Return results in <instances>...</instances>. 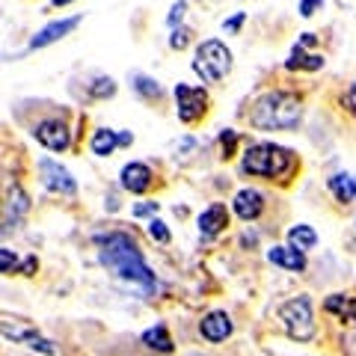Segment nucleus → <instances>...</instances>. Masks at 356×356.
Segmentation results:
<instances>
[{"instance_id": "nucleus-19", "label": "nucleus", "mask_w": 356, "mask_h": 356, "mask_svg": "<svg viewBox=\"0 0 356 356\" xmlns=\"http://www.w3.org/2000/svg\"><path fill=\"white\" fill-rule=\"evenodd\" d=\"M39 332L36 327H30L27 321H18V318H3V339L9 341H30V339H36Z\"/></svg>"}, {"instance_id": "nucleus-7", "label": "nucleus", "mask_w": 356, "mask_h": 356, "mask_svg": "<svg viewBox=\"0 0 356 356\" xmlns=\"http://www.w3.org/2000/svg\"><path fill=\"white\" fill-rule=\"evenodd\" d=\"M39 178H42V184L48 187L51 193H65V196H72L77 191V181L72 178V172L65 170L63 163H57L54 158H42L39 161Z\"/></svg>"}, {"instance_id": "nucleus-8", "label": "nucleus", "mask_w": 356, "mask_h": 356, "mask_svg": "<svg viewBox=\"0 0 356 356\" xmlns=\"http://www.w3.org/2000/svg\"><path fill=\"white\" fill-rule=\"evenodd\" d=\"M33 137H36L44 149L65 152L69 149V143H72V131L65 128L63 119H44V122H39V125L33 128Z\"/></svg>"}, {"instance_id": "nucleus-22", "label": "nucleus", "mask_w": 356, "mask_h": 356, "mask_svg": "<svg viewBox=\"0 0 356 356\" xmlns=\"http://www.w3.org/2000/svg\"><path fill=\"white\" fill-rule=\"evenodd\" d=\"M119 146V134L110 131V128H98L92 134V152L98 158H107V154H113V149Z\"/></svg>"}, {"instance_id": "nucleus-3", "label": "nucleus", "mask_w": 356, "mask_h": 356, "mask_svg": "<svg viewBox=\"0 0 356 356\" xmlns=\"http://www.w3.org/2000/svg\"><path fill=\"white\" fill-rule=\"evenodd\" d=\"M294 166V154L276 146V143H252L243 152L241 170L247 175H259V178H282L288 170Z\"/></svg>"}, {"instance_id": "nucleus-13", "label": "nucleus", "mask_w": 356, "mask_h": 356, "mask_svg": "<svg viewBox=\"0 0 356 356\" xmlns=\"http://www.w3.org/2000/svg\"><path fill=\"white\" fill-rule=\"evenodd\" d=\"M226 226H229V211H226V205H220V202L208 205L202 214H199V235L202 238H214Z\"/></svg>"}, {"instance_id": "nucleus-21", "label": "nucleus", "mask_w": 356, "mask_h": 356, "mask_svg": "<svg viewBox=\"0 0 356 356\" xmlns=\"http://www.w3.org/2000/svg\"><path fill=\"white\" fill-rule=\"evenodd\" d=\"M288 241H291V247H294V250L306 252V250H312V247L318 243V235H315V229H312V226H306V222H300V226L288 229Z\"/></svg>"}, {"instance_id": "nucleus-27", "label": "nucleus", "mask_w": 356, "mask_h": 356, "mask_svg": "<svg viewBox=\"0 0 356 356\" xmlns=\"http://www.w3.org/2000/svg\"><path fill=\"white\" fill-rule=\"evenodd\" d=\"M15 267H18V255L13 252V250H0V270H3V273H13L15 270ZM18 270H21V267H18Z\"/></svg>"}, {"instance_id": "nucleus-32", "label": "nucleus", "mask_w": 356, "mask_h": 356, "mask_svg": "<svg viewBox=\"0 0 356 356\" xmlns=\"http://www.w3.org/2000/svg\"><path fill=\"white\" fill-rule=\"evenodd\" d=\"M243 18H247L243 13H235L229 21H222V30H226V33H238V30H241V24H243Z\"/></svg>"}, {"instance_id": "nucleus-5", "label": "nucleus", "mask_w": 356, "mask_h": 356, "mask_svg": "<svg viewBox=\"0 0 356 356\" xmlns=\"http://www.w3.org/2000/svg\"><path fill=\"white\" fill-rule=\"evenodd\" d=\"M280 321L285 324L288 336L297 341H309L315 336V312H312V300L306 294H300L294 300L280 306Z\"/></svg>"}, {"instance_id": "nucleus-2", "label": "nucleus", "mask_w": 356, "mask_h": 356, "mask_svg": "<svg viewBox=\"0 0 356 356\" xmlns=\"http://www.w3.org/2000/svg\"><path fill=\"white\" fill-rule=\"evenodd\" d=\"M303 122V104L291 92H264L250 110V125L259 131H294Z\"/></svg>"}, {"instance_id": "nucleus-29", "label": "nucleus", "mask_w": 356, "mask_h": 356, "mask_svg": "<svg viewBox=\"0 0 356 356\" xmlns=\"http://www.w3.org/2000/svg\"><path fill=\"white\" fill-rule=\"evenodd\" d=\"M235 143H238V134L226 128L220 134V146H222V158H232V149H235Z\"/></svg>"}, {"instance_id": "nucleus-37", "label": "nucleus", "mask_w": 356, "mask_h": 356, "mask_svg": "<svg viewBox=\"0 0 356 356\" xmlns=\"http://www.w3.org/2000/svg\"><path fill=\"white\" fill-rule=\"evenodd\" d=\"M131 143H134L131 134H119V146H131Z\"/></svg>"}, {"instance_id": "nucleus-14", "label": "nucleus", "mask_w": 356, "mask_h": 356, "mask_svg": "<svg viewBox=\"0 0 356 356\" xmlns=\"http://www.w3.org/2000/svg\"><path fill=\"white\" fill-rule=\"evenodd\" d=\"M232 205H235V214L241 220H255L264 211V196L259 191H252V187H243V191L235 193V199H232Z\"/></svg>"}, {"instance_id": "nucleus-33", "label": "nucleus", "mask_w": 356, "mask_h": 356, "mask_svg": "<svg viewBox=\"0 0 356 356\" xmlns=\"http://www.w3.org/2000/svg\"><path fill=\"white\" fill-rule=\"evenodd\" d=\"M158 202H140L137 208H134V217H149V214H158Z\"/></svg>"}, {"instance_id": "nucleus-4", "label": "nucleus", "mask_w": 356, "mask_h": 356, "mask_svg": "<svg viewBox=\"0 0 356 356\" xmlns=\"http://www.w3.org/2000/svg\"><path fill=\"white\" fill-rule=\"evenodd\" d=\"M191 65L202 77V83H220L232 72V51L220 39H208L196 48V57Z\"/></svg>"}, {"instance_id": "nucleus-38", "label": "nucleus", "mask_w": 356, "mask_h": 356, "mask_svg": "<svg viewBox=\"0 0 356 356\" xmlns=\"http://www.w3.org/2000/svg\"><path fill=\"white\" fill-rule=\"evenodd\" d=\"M51 3H54V6H69L72 0H51Z\"/></svg>"}, {"instance_id": "nucleus-18", "label": "nucleus", "mask_w": 356, "mask_h": 356, "mask_svg": "<svg viewBox=\"0 0 356 356\" xmlns=\"http://www.w3.org/2000/svg\"><path fill=\"white\" fill-rule=\"evenodd\" d=\"M285 69H306V72H318L324 69V57L321 54H306L300 44H294L291 57L285 60Z\"/></svg>"}, {"instance_id": "nucleus-28", "label": "nucleus", "mask_w": 356, "mask_h": 356, "mask_svg": "<svg viewBox=\"0 0 356 356\" xmlns=\"http://www.w3.org/2000/svg\"><path fill=\"white\" fill-rule=\"evenodd\" d=\"M27 348L39 350V353H44V356H54V353H57V344H54V341H48V339H42V336L30 339V341H27Z\"/></svg>"}, {"instance_id": "nucleus-16", "label": "nucleus", "mask_w": 356, "mask_h": 356, "mask_svg": "<svg viewBox=\"0 0 356 356\" xmlns=\"http://www.w3.org/2000/svg\"><path fill=\"white\" fill-rule=\"evenodd\" d=\"M327 187H330V193L336 196L339 202H344V205L356 199V178H353L350 172H336V175H330Z\"/></svg>"}, {"instance_id": "nucleus-15", "label": "nucleus", "mask_w": 356, "mask_h": 356, "mask_svg": "<svg viewBox=\"0 0 356 356\" xmlns=\"http://www.w3.org/2000/svg\"><path fill=\"white\" fill-rule=\"evenodd\" d=\"M267 261L276 264V267H282V270H306V255L294 250V247H273L270 252H267Z\"/></svg>"}, {"instance_id": "nucleus-36", "label": "nucleus", "mask_w": 356, "mask_h": 356, "mask_svg": "<svg viewBox=\"0 0 356 356\" xmlns=\"http://www.w3.org/2000/svg\"><path fill=\"white\" fill-rule=\"evenodd\" d=\"M309 44H315V36H312V33H303V39H300V48H309Z\"/></svg>"}, {"instance_id": "nucleus-24", "label": "nucleus", "mask_w": 356, "mask_h": 356, "mask_svg": "<svg viewBox=\"0 0 356 356\" xmlns=\"http://www.w3.org/2000/svg\"><path fill=\"white\" fill-rule=\"evenodd\" d=\"M113 92H116L113 77H98V81L89 86V95H92V98H110Z\"/></svg>"}, {"instance_id": "nucleus-6", "label": "nucleus", "mask_w": 356, "mask_h": 356, "mask_svg": "<svg viewBox=\"0 0 356 356\" xmlns=\"http://www.w3.org/2000/svg\"><path fill=\"white\" fill-rule=\"evenodd\" d=\"M175 104H178V119L181 122H196L199 116L205 113L208 107V92L202 86H187V83H178L175 86Z\"/></svg>"}, {"instance_id": "nucleus-20", "label": "nucleus", "mask_w": 356, "mask_h": 356, "mask_svg": "<svg viewBox=\"0 0 356 356\" xmlns=\"http://www.w3.org/2000/svg\"><path fill=\"white\" fill-rule=\"evenodd\" d=\"M143 344H146V348H152V350H158V353H172V348H175L163 324L149 327L146 332H143Z\"/></svg>"}, {"instance_id": "nucleus-31", "label": "nucleus", "mask_w": 356, "mask_h": 356, "mask_svg": "<svg viewBox=\"0 0 356 356\" xmlns=\"http://www.w3.org/2000/svg\"><path fill=\"white\" fill-rule=\"evenodd\" d=\"M184 9H187V3H184V0H178V3L170 9V18H166V21H170V27H175L178 21L184 18Z\"/></svg>"}, {"instance_id": "nucleus-25", "label": "nucleus", "mask_w": 356, "mask_h": 356, "mask_svg": "<svg viewBox=\"0 0 356 356\" xmlns=\"http://www.w3.org/2000/svg\"><path fill=\"white\" fill-rule=\"evenodd\" d=\"M187 42H191V30H187V27H172L170 48L172 51H181V48H187Z\"/></svg>"}, {"instance_id": "nucleus-30", "label": "nucleus", "mask_w": 356, "mask_h": 356, "mask_svg": "<svg viewBox=\"0 0 356 356\" xmlns=\"http://www.w3.org/2000/svg\"><path fill=\"white\" fill-rule=\"evenodd\" d=\"M318 6H324V0H300V15H303V18H312Z\"/></svg>"}, {"instance_id": "nucleus-17", "label": "nucleus", "mask_w": 356, "mask_h": 356, "mask_svg": "<svg viewBox=\"0 0 356 356\" xmlns=\"http://www.w3.org/2000/svg\"><path fill=\"white\" fill-rule=\"evenodd\" d=\"M324 309L330 315H336L339 321H356V297H344V294H330L324 300Z\"/></svg>"}, {"instance_id": "nucleus-26", "label": "nucleus", "mask_w": 356, "mask_h": 356, "mask_svg": "<svg viewBox=\"0 0 356 356\" xmlns=\"http://www.w3.org/2000/svg\"><path fill=\"white\" fill-rule=\"evenodd\" d=\"M149 235H152V241H158V243H170V229H166V222H161V220L149 222Z\"/></svg>"}, {"instance_id": "nucleus-1", "label": "nucleus", "mask_w": 356, "mask_h": 356, "mask_svg": "<svg viewBox=\"0 0 356 356\" xmlns=\"http://www.w3.org/2000/svg\"><path fill=\"white\" fill-rule=\"evenodd\" d=\"M98 243H102L98 259H102V264L110 267L119 280L140 285L143 291H154V288H158V280H154V273L149 270L146 259H143V252L131 235H125V232H110V235H98Z\"/></svg>"}, {"instance_id": "nucleus-9", "label": "nucleus", "mask_w": 356, "mask_h": 356, "mask_svg": "<svg viewBox=\"0 0 356 356\" xmlns=\"http://www.w3.org/2000/svg\"><path fill=\"white\" fill-rule=\"evenodd\" d=\"M81 15H72V18H60V21H51V24H44L36 36L30 39V44L27 48L30 51H39V48H48V44H54V42H60V39H65L69 36V33L81 24Z\"/></svg>"}, {"instance_id": "nucleus-34", "label": "nucleus", "mask_w": 356, "mask_h": 356, "mask_svg": "<svg viewBox=\"0 0 356 356\" xmlns=\"http://www.w3.org/2000/svg\"><path fill=\"white\" fill-rule=\"evenodd\" d=\"M36 267H39L36 255H27V259L21 261V273H24V276H33V273H36Z\"/></svg>"}, {"instance_id": "nucleus-23", "label": "nucleus", "mask_w": 356, "mask_h": 356, "mask_svg": "<svg viewBox=\"0 0 356 356\" xmlns=\"http://www.w3.org/2000/svg\"><path fill=\"white\" fill-rule=\"evenodd\" d=\"M131 86H134V92L140 98H146V102H158L161 98V83L149 74H131Z\"/></svg>"}, {"instance_id": "nucleus-10", "label": "nucleus", "mask_w": 356, "mask_h": 356, "mask_svg": "<svg viewBox=\"0 0 356 356\" xmlns=\"http://www.w3.org/2000/svg\"><path fill=\"white\" fill-rule=\"evenodd\" d=\"M30 211V196L21 191V187H9L6 193V205H3V235H9L13 229H18V222L24 220V214Z\"/></svg>"}, {"instance_id": "nucleus-11", "label": "nucleus", "mask_w": 356, "mask_h": 356, "mask_svg": "<svg viewBox=\"0 0 356 356\" xmlns=\"http://www.w3.org/2000/svg\"><path fill=\"white\" fill-rule=\"evenodd\" d=\"M199 332H202V339H208V341H226L229 336H232V318L226 315V312H220V309H214V312H208V315L199 321Z\"/></svg>"}, {"instance_id": "nucleus-12", "label": "nucleus", "mask_w": 356, "mask_h": 356, "mask_svg": "<svg viewBox=\"0 0 356 356\" xmlns=\"http://www.w3.org/2000/svg\"><path fill=\"white\" fill-rule=\"evenodd\" d=\"M119 184L125 187L128 193H146L149 191V184H152V170L146 163H125L122 166V172H119Z\"/></svg>"}, {"instance_id": "nucleus-35", "label": "nucleus", "mask_w": 356, "mask_h": 356, "mask_svg": "<svg viewBox=\"0 0 356 356\" xmlns=\"http://www.w3.org/2000/svg\"><path fill=\"white\" fill-rule=\"evenodd\" d=\"M344 102H348V107H350V113L356 116V83L348 89V95H344Z\"/></svg>"}]
</instances>
